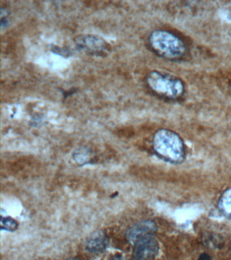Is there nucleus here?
Listing matches in <instances>:
<instances>
[{
    "label": "nucleus",
    "mask_w": 231,
    "mask_h": 260,
    "mask_svg": "<svg viewBox=\"0 0 231 260\" xmlns=\"http://www.w3.org/2000/svg\"><path fill=\"white\" fill-rule=\"evenodd\" d=\"M153 147L160 158L172 164H180L185 158L186 150L183 140L172 130H158L154 134Z\"/></svg>",
    "instance_id": "nucleus-1"
},
{
    "label": "nucleus",
    "mask_w": 231,
    "mask_h": 260,
    "mask_svg": "<svg viewBox=\"0 0 231 260\" xmlns=\"http://www.w3.org/2000/svg\"><path fill=\"white\" fill-rule=\"evenodd\" d=\"M149 44L155 54L166 60H180L187 51L184 41L169 30H154L149 36Z\"/></svg>",
    "instance_id": "nucleus-2"
},
{
    "label": "nucleus",
    "mask_w": 231,
    "mask_h": 260,
    "mask_svg": "<svg viewBox=\"0 0 231 260\" xmlns=\"http://www.w3.org/2000/svg\"><path fill=\"white\" fill-rule=\"evenodd\" d=\"M147 84L152 92L168 101H178L186 92L185 84L182 79L161 71L150 73L147 77Z\"/></svg>",
    "instance_id": "nucleus-3"
},
{
    "label": "nucleus",
    "mask_w": 231,
    "mask_h": 260,
    "mask_svg": "<svg viewBox=\"0 0 231 260\" xmlns=\"http://www.w3.org/2000/svg\"><path fill=\"white\" fill-rule=\"evenodd\" d=\"M76 44L79 50L88 54L104 56L110 51V46L103 39L91 35H82L76 38Z\"/></svg>",
    "instance_id": "nucleus-4"
},
{
    "label": "nucleus",
    "mask_w": 231,
    "mask_h": 260,
    "mask_svg": "<svg viewBox=\"0 0 231 260\" xmlns=\"http://www.w3.org/2000/svg\"><path fill=\"white\" fill-rule=\"evenodd\" d=\"M159 246L154 236L143 238L135 243L133 260H153L159 253Z\"/></svg>",
    "instance_id": "nucleus-5"
},
{
    "label": "nucleus",
    "mask_w": 231,
    "mask_h": 260,
    "mask_svg": "<svg viewBox=\"0 0 231 260\" xmlns=\"http://www.w3.org/2000/svg\"><path fill=\"white\" fill-rule=\"evenodd\" d=\"M156 223L152 220L139 221L129 228L126 233V239L129 243L135 244L143 238L154 236L157 231Z\"/></svg>",
    "instance_id": "nucleus-6"
},
{
    "label": "nucleus",
    "mask_w": 231,
    "mask_h": 260,
    "mask_svg": "<svg viewBox=\"0 0 231 260\" xmlns=\"http://www.w3.org/2000/svg\"><path fill=\"white\" fill-rule=\"evenodd\" d=\"M108 245V239L104 232L98 231L91 234L86 242L87 251L92 253L104 251Z\"/></svg>",
    "instance_id": "nucleus-7"
},
{
    "label": "nucleus",
    "mask_w": 231,
    "mask_h": 260,
    "mask_svg": "<svg viewBox=\"0 0 231 260\" xmlns=\"http://www.w3.org/2000/svg\"><path fill=\"white\" fill-rule=\"evenodd\" d=\"M218 208L223 215L231 218V188L224 191L219 199Z\"/></svg>",
    "instance_id": "nucleus-8"
},
{
    "label": "nucleus",
    "mask_w": 231,
    "mask_h": 260,
    "mask_svg": "<svg viewBox=\"0 0 231 260\" xmlns=\"http://www.w3.org/2000/svg\"><path fill=\"white\" fill-rule=\"evenodd\" d=\"M204 241L205 245H208L210 247L217 248V249H220L224 245L222 238L216 234H208L205 236Z\"/></svg>",
    "instance_id": "nucleus-9"
},
{
    "label": "nucleus",
    "mask_w": 231,
    "mask_h": 260,
    "mask_svg": "<svg viewBox=\"0 0 231 260\" xmlns=\"http://www.w3.org/2000/svg\"><path fill=\"white\" fill-rule=\"evenodd\" d=\"M1 223L3 229L9 231H15L18 227L17 221L10 217H2Z\"/></svg>",
    "instance_id": "nucleus-10"
},
{
    "label": "nucleus",
    "mask_w": 231,
    "mask_h": 260,
    "mask_svg": "<svg viewBox=\"0 0 231 260\" xmlns=\"http://www.w3.org/2000/svg\"><path fill=\"white\" fill-rule=\"evenodd\" d=\"M197 260H212V257H211V256L209 255V254L204 253L201 254Z\"/></svg>",
    "instance_id": "nucleus-11"
},
{
    "label": "nucleus",
    "mask_w": 231,
    "mask_h": 260,
    "mask_svg": "<svg viewBox=\"0 0 231 260\" xmlns=\"http://www.w3.org/2000/svg\"><path fill=\"white\" fill-rule=\"evenodd\" d=\"M68 260H80V259H77V258H71V259H68Z\"/></svg>",
    "instance_id": "nucleus-12"
}]
</instances>
